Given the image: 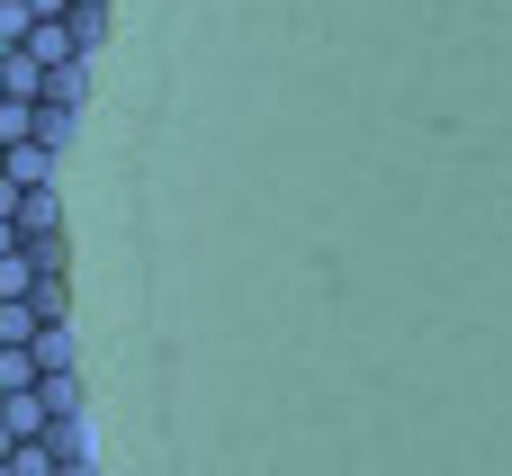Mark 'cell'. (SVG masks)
I'll return each mask as SVG.
<instances>
[{"label":"cell","mask_w":512,"mask_h":476,"mask_svg":"<svg viewBox=\"0 0 512 476\" xmlns=\"http://www.w3.org/2000/svg\"><path fill=\"white\" fill-rule=\"evenodd\" d=\"M18 198H27V180H9V171H0V216H18Z\"/></svg>","instance_id":"52a82bcc"},{"label":"cell","mask_w":512,"mask_h":476,"mask_svg":"<svg viewBox=\"0 0 512 476\" xmlns=\"http://www.w3.org/2000/svg\"><path fill=\"white\" fill-rule=\"evenodd\" d=\"M45 108H72V117H81V108H90V63H54V72H45Z\"/></svg>","instance_id":"7a4b0ae2"},{"label":"cell","mask_w":512,"mask_h":476,"mask_svg":"<svg viewBox=\"0 0 512 476\" xmlns=\"http://www.w3.org/2000/svg\"><path fill=\"white\" fill-rule=\"evenodd\" d=\"M0 171H9V144H0Z\"/></svg>","instance_id":"30bf717a"},{"label":"cell","mask_w":512,"mask_h":476,"mask_svg":"<svg viewBox=\"0 0 512 476\" xmlns=\"http://www.w3.org/2000/svg\"><path fill=\"white\" fill-rule=\"evenodd\" d=\"M27 9H36V18H63V9H81V0H27Z\"/></svg>","instance_id":"9c48e42d"},{"label":"cell","mask_w":512,"mask_h":476,"mask_svg":"<svg viewBox=\"0 0 512 476\" xmlns=\"http://www.w3.org/2000/svg\"><path fill=\"white\" fill-rule=\"evenodd\" d=\"M0 252H27V234H18V216H0Z\"/></svg>","instance_id":"ba28073f"},{"label":"cell","mask_w":512,"mask_h":476,"mask_svg":"<svg viewBox=\"0 0 512 476\" xmlns=\"http://www.w3.org/2000/svg\"><path fill=\"white\" fill-rule=\"evenodd\" d=\"M9 180L45 189V180H54V144H9Z\"/></svg>","instance_id":"277c9868"},{"label":"cell","mask_w":512,"mask_h":476,"mask_svg":"<svg viewBox=\"0 0 512 476\" xmlns=\"http://www.w3.org/2000/svg\"><path fill=\"white\" fill-rule=\"evenodd\" d=\"M0 99H9V81H0Z\"/></svg>","instance_id":"8fae6325"},{"label":"cell","mask_w":512,"mask_h":476,"mask_svg":"<svg viewBox=\"0 0 512 476\" xmlns=\"http://www.w3.org/2000/svg\"><path fill=\"white\" fill-rule=\"evenodd\" d=\"M27 351H36V369H72V324H45Z\"/></svg>","instance_id":"8992f818"},{"label":"cell","mask_w":512,"mask_h":476,"mask_svg":"<svg viewBox=\"0 0 512 476\" xmlns=\"http://www.w3.org/2000/svg\"><path fill=\"white\" fill-rule=\"evenodd\" d=\"M27 306H36L45 324H72V279H63V270H36V297H27Z\"/></svg>","instance_id":"3957f363"},{"label":"cell","mask_w":512,"mask_h":476,"mask_svg":"<svg viewBox=\"0 0 512 476\" xmlns=\"http://www.w3.org/2000/svg\"><path fill=\"white\" fill-rule=\"evenodd\" d=\"M18 234H27V243H54V234H63V198H54V180L18 198Z\"/></svg>","instance_id":"6da1fadb"},{"label":"cell","mask_w":512,"mask_h":476,"mask_svg":"<svg viewBox=\"0 0 512 476\" xmlns=\"http://www.w3.org/2000/svg\"><path fill=\"white\" fill-rule=\"evenodd\" d=\"M0 144H45L36 135V99H0Z\"/></svg>","instance_id":"5b68a950"}]
</instances>
